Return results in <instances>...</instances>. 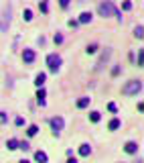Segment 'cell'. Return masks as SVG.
Here are the masks:
<instances>
[{
	"label": "cell",
	"mask_w": 144,
	"mask_h": 163,
	"mask_svg": "<svg viewBox=\"0 0 144 163\" xmlns=\"http://www.w3.org/2000/svg\"><path fill=\"white\" fill-rule=\"evenodd\" d=\"M67 25H69V27H73V29H75V27H77V25H79V23H77V20H69Z\"/></svg>",
	"instance_id": "4316f807"
},
{
	"label": "cell",
	"mask_w": 144,
	"mask_h": 163,
	"mask_svg": "<svg viewBox=\"0 0 144 163\" xmlns=\"http://www.w3.org/2000/svg\"><path fill=\"white\" fill-rule=\"evenodd\" d=\"M34 159H37V161L39 163H47V153H45V151H37V153H34Z\"/></svg>",
	"instance_id": "52a82bcc"
},
{
	"label": "cell",
	"mask_w": 144,
	"mask_h": 163,
	"mask_svg": "<svg viewBox=\"0 0 144 163\" xmlns=\"http://www.w3.org/2000/svg\"><path fill=\"white\" fill-rule=\"evenodd\" d=\"M22 20H27V23L28 20H33V10H28V8L27 10H22Z\"/></svg>",
	"instance_id": "2e32d148"
},
{
	"label": "cell",
	"mask_w": 144,
	"mask_h": 163,
	"mask_svg": "<svg viewBox=\"0 0 144 163\" xmlns=\"http://www.w3.org/2000/svg\"><path fill=\"white\" fill-rule=\"evenodd\" d=\"M55 43H63V37H61V35H55Z\"/></svg>",
	"instance_id": "f1b7e54d"
},
{
	"label": "cell",
	"mask_w": 144,
	"mask_h": 163,
	"mask_svg": "<svg viewBox=\"0 0 144 163\" xmlns=\"http://www.w3.org/2000/svg\"><path fill=\"white\" fill-rule=\"evenodd\" d=\"M108 110H110V112H116V104L110 102V104H108Z\"/></svg>",
	"instance_id": "cb8c5ba5"
},
{
	"label": "cell",
	"mask_w": 144,
	"mask_h": 163,
	"mask_svg": "<svg viewBox=\"0 0 144 163\" xmlns=\"http://www.w3.org/2000/svg\"><path fill=\"white\" fill-rule=\"evenodd\" d=\"M124 149H126V153H136V151H138V145L134 141H130V143H126V147H124Z\"/></svg>",
	"instance_id": "30bf717a"
},
{
	"label": "cell",
	"mask_w": 144,
	"mask_h": 163,
	"mask_svg": "<svg viewBox=\"0 0 144 163\" xmlns=\"http://www.w3.org/2000/svg\"><path fill=\"white\" fill-rule=\"evenodd\" d=\"M89 118H91V122H97V120H100V112H91Z\"/></svg>",
	"instance_id": "ffe728a7"
},
{
	"label": "cell",
	"mask_w": 144,
	"mask_h": 163,
	"mask_svg": "<svg viewBox=\"0 0 144 163\" xmlns=\"http://www.w3.org/2000/svg\"><path fill=\"white\" fill-rule=\"evenodd\" d=\"M47 65H49V69H51V71H57V69H59V65H61V57H59L57 53H51V55L47 57Z\"/></svg>",
	"instance_id": "277c9868"
},
{
	"label": "cell",
	"mask_w": 144,
	"mask_h": 163,
	"mask_svg": "<svg viewBox=\"0 0 144 163\" xmlns=\"http://www.w3.org/2000/svg\"><path fill=\"white\" fill-rule=\"evenodd\" d=\"M89 153H91V147H89L87 143H83L81 147H79V155H81V157H87Z\"/></svg>",
	"instance_id": "9c48e42d"
},
{
	"label": "cell",
	"mask_w": 144,
	"mask_h": 163,
	"mask_svg": "<svg viewBox=\"0 0 144 163\" xmlns=\"http://www.w3.org/2000/svg\"><path fill=\"white\" fill-rule=\"evenodd\" d=\"M18 149H22V151H28V149H31V145H28L27 141H22V143H18Z\"/></svg>",
	"instance_id": "d6986e66"
},
{
	"label": "cell",
	"mask_w": 144,
	"mask_h": 163,
	"mask_svg": "<svg viewBox=\"0 0 144 163\" xmlns=\"http://www.w3.org/2000/svg\"><path fill=\"white\" fill-rule=\"evenodd\" d=\"M45 80H47V74H39L37 78H34V84H37V86L41 88L43 84H45Z\"/></svg>",
	"instance_id": "7c38bea8"
},
{
	"label": "cell",
	"mask_w": 144,
	"mask_h": 163,
	"mask_svg": "<svg viewBox=\"0 0 144 163\" xmlns=\"http://www.w3.org/2000/svg\"><path fill=\"white\" fill-rule=\"evenodd\" d=\"M89 106V98H81V100H77V108H87Z\"/></svg>",
	"instance_id": "4fadbf2b"
},
{
	"label": "cell",
	"mask_w": 144,
	"mask_h": 163,
	"mask_svg": "<svg viewBox=\"0 0 144 163\" xmlns=\"http://www.w3.org/2000/svg\"><path fill=\"white\" fill-rule=\"evenodd\" d=\"M67 163H77V161H75V159H69V161H67Z\"/></svg>",
	"instance_id": "f546056e"
},
{
	"label": "cell",
	"mask_w": 144,
	"mask_h": 163,
	"mask_svg": "<svg viewBox=\"0 0 144 163\" xmlns=\"http://www.w3.org/2000/svg\"><path fill=\"white\" fill-rule=\"evenodd\" d=\"M45 96H47V92L43 88H39V92H37V102H39L41 106H45Z\"/></svg>",
	"instance_id": "ba28073f"
},
{
	"label": "cell",
	"mask_w": 144,
	"mask_h": 163,
	"mask_svg": "<svg viewBox=\"0 0 144 163\" xmlns=\"http://www.w3.org/2000/svg\"><path fill=\"white\" fill-rule=\"evenodd\" d=\"M138 68H142V51L138 53Z\"/></svg>",
	"instance_id": "484cf974"
},
{
	"label": "cell",
	"mask_w": 144,
	"mask_h": 163,
	"mask_svg": "<svg viewBox=\"0 0 144 163\" xmlns=\"http://www.w3.org/2000/svg\"><path fill=\"white\" fill-rule=\"evenodd\" d=\"M22 59L27 61V63H33V61H34V51H33V49H25V53H22Z\"/></svg>",
	"instance_id": "8992f818"
},
{
	"label": "cell",
	"mask_w": 144,
	"mask_h": 163,
	"mask_svg": "<svg viewBox=\"0 0 144 163\" xmlns=\"http://www.w3.org/2000/svg\"><path fill=\"white\" fill-rule=\"evenodd\" d=\"M14 122H16V127H22V124H25V118H22V116H18Z\"/></svg>",
	"instance_id": "603a6c76"
},
{
	"label": "cell",
	"mask_w": 144,
	"mask_h": 163,
	"mask_svg": "<svg viewBox=\"0 0 144 163\" xmlns=\"http://www.w3.org/2000/svg\"><path fill=\"white\" fill-rule=\"evenodd\" d=\"M97 51V45H87V53H96Z\"/></svg>",
	"instance_id": "7402d4cb"
},
{
	"label": "cell",
	"mask_w": 144,
	"mask_h": 163,
	"mask_svg": "<svg viewBox=\"0 0 144 163\" xmlns=\"http://www.w3.org/2000/svg\"><path fill=\"white\" fill-rule=\"evenodd\" d=\"M122 8H124V10H130V8H132V2H130V0H126V2L122 4Z\"/></svg>",
	"instance_id": "44dd1931"
},
{
	"label": "cell",
	"mask_w": 144,
	"mask_h": 163,
	"mask_svg": "<svg viewBox=\"0 0 144 163\" xmlns=\"http://www.w3.org/2000/svg\"><path fill=\"white\" fill-rule=\"evenodd\" d=\"M97 10H100V14H102V16H112V14H116V16H120V12L116 10V6H114L112 2H102ZM120 20H122V19H120Z\"/></svg>",
	"instance_id": "6da1fadb"
},
{
	"label": "cell",
	"mask_w": 144,
	"mask_h": 163,
	"mask_svg": "<svg viewBox=\"0 0 144 163\" xmlns=\"http://www.w3.org/2000/svg\"><path fill=\"white\" fill-rule=\"evenodd\" d=\"M59 4H61V6L65 8V6H69V0H59Z\"/></svg>",
	"instance_id": "83f0119b"
},
{
	"label": "cell",
	"mask_w": 144,
	"mask_h": 163,
	"mask_svg": "<svg viewBox=\"0 0 144 163\" xmlns=\"http://www.w3.org/2000/svg\"><path fill=\"white\" fill-rule=\"evenodd\" d=\"M37 133H39V127H37V124H31V127H28V130H27L28 137H34Z\"/></svg>",
	"instance_id": "9a60e30c"
},
{
	"label": "cell",
	"mask_w": 144,
	"mask_h": 163,
	"mask_svg": "<svg viewBox=\"0 0 144 163\" xmlns=\"http://www.w3.org/2000/svg\"><path fill=\"white\" fill-rule=\"evenodd\" d=\"M6 147L10 151H14V149H18V141H16V139H10V141L6 143Z\"/></svg>",
	"instance_id": "5bb4252c"
},
{
	"label": "cell",
	"mask_w": 144,
	"mask_h": 163,
	"mask_svg": "<svg viewBox=\"0 0 144 163\" xmlns=\"http://www.w3.org/2000/svg\"><path fill=\"white\" fill-rule=\"evenodd\" d=\"M77 23H83V25H85V23H91V12H81Z\"/></svg>",
	"instance_id": "8fae6325"
},
{
	"label": "cell",
	"mask_w": 144,
	"mask_h": 163,
	"mask_svg": "<svg viewBox=\"0 0 144 163\" xmlns=\"http://www.w3.org/2000/svg\"><path fill=\"white\" fill-rule=\"evenodd\" d=\"M134 35H136V39H142V37H144V27H142V25H138V27H136Z\"/></svg>",
	"instance_id": "e0dca14e"
},
{
	"label": "cell",
	"mask_w": 144,
	"mask_h": 163,
	"mask_svg": "<svg viewBox=\"0 0 144 163\" xmlns=\"http://www.w3.org/2000/svg\"><path fill=\"white\" fill-rule=\"evenodd\" d=\"M10 14H12V6L6 4L4 6V14H2V23H0V31H6L8 25H10Z\"/></svg>",
	"instance_id": "3957f363"
},
{
	"label": "cell",
	"mask_w": 144,
	"mask_h": 163,
	"mask_svg": "<svg viewBox=\"0 0 144 163\" xmlns=\"http://www.w3.org/2000/svg\"><path fill=\"white\" fill-rule=\"evenodd\" d=\"M21 163H31V161H27V159H22V161H21Z\"/></svg>",
	"instance_id": "4dcf8cb0"
},
{
	"label": "cell",
	"mask_w": 144,
	"mask_h": 163,
	"mask_svg": "<svg viewBox=\"0 0 144 163\" xmlns=\"http://www.w3.org/2000/svg\"><path fill=\"white\" fill-rule=\"evenodd\" d=\"M41 10H43V12H47V10H49V6H47V2H41Z\"/></svg>",
	"instance_id": "d4e9b609"
},
{
	"label": "cell",
	"mask_w": 144,
	"mask_h": 163,
	"mask_svg": "<svg viewBox=\"0 0 144 163\" xmlns=\"http://www.w3.org/2000/svg\"><path fill=\"white\" fill-rule=\"evenodd\" d=\"M140 90H142V82L140 80H132V82H128V84L124 86L122 92L124 94H138Z\"/></svg>",
	"instance_id": "7a4b0ae2"
},
{
	"label": "cell",
	"mask_w": 144,
	"mask_h": 163,
	"mask_svg": "<svg viewBox=\"0 0 144 163\" xmlns=\"http://www.w3.org/2000/svg\"><path fill=\"white\" fill-rule=\"evenodd\" d=\"M63 124H65V122H63L61 116H57V118H51V129H53V133H55V135H59V130L63 129Z\"/></svg>",
	"instance_id": "5b68a950"
},
{
	"label": "cell",
	"mask_w": 144,
	"mask_h": 163,
	"mask_svg": "<svg viewBox=\"0 0 144 163\" xmlns=\"http://www.w3.org/2000/svg\"><path fill=\"white\" fill-rule=\"evenodd\" d=\"M118 127H120V120H118V118H114V120L110 122V130H116Z\"/></svg>",
	"instance_id": "ac0fdd59"
}]
</instances>
